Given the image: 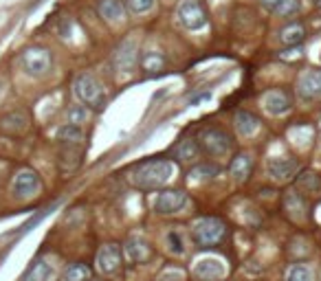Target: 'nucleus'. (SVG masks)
Returning <instances> with one entry per match:
<instances>
[{"label":"nucleus","mask_w":321,"mask_h":281,"mask_svg":"<svg viewBox=\"0 0 321 281\" xmlns=\"http://www.w3.org/2000/svg\"><path fill=\"white\" fill-rule=\"evenodd\" d=\"M174 172H176V167H174V162L170 158H154V160L141 162L139 167H134L130 180H132V184L139 189L152 191V189L165 187V184L174 178Z\"/></svg>","instance_id":"obj_1"},{"label":"nucleus","mask_w":321,"mask_h":281,"mask_svg":"<svg viewBox=\"0 0 321 281\" xmlns=\"http://www.w3.org/2000/svg\"><path fill=\"white\" fill-rule=\"evenodd\" d=\"M20 68H22L27 77H33V79L47 77L51 68H53V53L47 46L33 44V46H29L20 53Z\"/></svg>","instance_id":"obj_2"},{"label":"nucleus","mask_w":321,"mask_h":281,"mask_svg":"<svg viewBox=\"0 0 321 281\" xmlns=\"http://www.w3.org/2000/svg\"><path fill=\"white\" fill-rule=\"evenodd\" d=\"M73 90H75L77 99L82 101L86 108L101 110L106 106V88L93 73H79L75 81H73Z\"/></svg>","instance_id":"obj_3"},{"label":"nucleus","mask_w":321,"mask_h":281,"mask_svg":"<svg viewBox=\"0 0 321 281\" xmlns=\"http://www.w3.org/2000/svg\"><path fill=\"white\" fill-rule=\"evenodd\" d=\"M192 238L198 246H216L227 238V224L214 216L198 218L192 224Z\"/></svg>","instance_id":"obj_4"},{"label":"nucleus","mask_w":321,"mask_h":281,"mask_svg":"<svg viewBox=\"0 0 321 281\" xmlns=\"http://www.w3.org/2000/svg\"><path fill=\"white\" fill-rule=\"evenodd\" d=\"M198 140H200L198 145L202 147V152L209 154V156H214V158L227 156V154L231 152V147H233V136L229 134L227 130L216 128V125L202 130Z\"/></svg>","instance_id":"obj_5"},{"label":"nucleus","mask_w":321,"mask_h":281,"mask_svg":"<svg viewBox=\"0 0 321 281\" xmlns=\"http://www.w3.org/2000/svg\"><path fill=\"white\" fill-rule=\"evenodd\" d=\"M176 20L187 31H200L207 27L209 16L200 0H180L176 7Z\"/></svg>","instance_id":"obj_6"},{"label":"nucleus","mask_w":321,"mask_h":281,"mask_svg":"<svg viewBox=\"0 0 321 281\" xmlns=\"http://www.w3.org/2000/svg\"><path fill=\"white\" fill-rule=\"evenodd\" d=\"M42 189V178L33 167H20L11 178V194L18 200H29V198L38 196Z\"/></svg>","instance_id":"obj_7"},{"label":"nucleus","mask_w":321,"mask_h":281,"mask_svg":"<svg viewBox=\"0 0 321 281\" xmlns=\"http://www.w3.org/2000/svg\"><path fill=\"white\" fill-rule=\"evenodd\" d=\"M189 204V196L180 189H161L152 200V209L161 216H174Z\"/></svg>","instance_id":"obj_8"},{"label":"nucleus","mask_w":321,"mask_h":281,"mask_svg":"<svg viewBox=\"0 0 321 281\" xmlns=\"http://www.w3.org/2000/svg\"><path fill=\"white\" fill-rule=\"evenodd\" d=\"M121 246L119 244H104L97 253V268L101 275H114L121 268Z\"/></svg>","instance_id":"obj_9"},{"label":"nucleus","mask_w":321,"mask_h":281,"mask_svg":"<svg viewBox=\"0 0 321 281\" xmlns=\"http://www.w3.org/2000/svg\"><path fill=\"white\" fill-rule=\"evenodd\" d=\"M224 272H227V268L218 257H202L194 264V277L198 281H220Z\"/></svg>","instance_id":"obj_10"},{"label":"nucleus","mask_w":321,"mask_h":281,"mask_svg":"<svg viewBox=\"0 0 321 281\" xmlns=\"http://www.w3.org/2000/svg\"><path fill=\"white\" fill-rule=\"evenodd\" d=\"M297 92L304 101L321 99V68L306 71L297 81Z\"/></svg>","instance_id":"obj_11"},{"label":"nucleus","mask_w":321,"mask_h":281,"mask_svg":"<svg viewBox=\"0 0 321 281\" xmlns=\"http://www.w3.org/2000/svg\"><path fill=\"white\" fill-rule=\"evenodd\" d=\"M123 253H126V257L132 264H143V262L150 260L152 246L143 235H130L126 240V244H123Z\"/></svg>","instance_id":"obj_12"},{"label":"nucleus","mask_w":321,"mask_h":281,"mask_svg":"<svg viewBox=\"0 0 321 281\" xmlns=\"http://www.w3.org/2000/svg\"><path fill=\"white\" fill-rule=\"evenodd\" d=\"M114 66L119 68L121 73H128L132 71L134 66L139 64V49H136V42L134 40H126L119 44V49H117V53L112 57Z\"/></svg>","instance_id":"obj_13"},{"label":"nucleus","mask_w":321,"mask_h":281,"mask_svg":"<svg viewBox=\"0 0 321 281\" xmlns=\"http://www.w3.org/2000/svg\"><path fill=\"white\" fill-rule=\"evenodd\" d=\"M29 128V114L25 110H11L0 116V132L9 136H18Z\"/></svg>","instance_id":"obj_14"},{"label":"nucleus","mask_w":321,"mask_h":281,"mask_svg":"<svg viewBox=\"0 0 321 281\" xmlns=\"http://www.w3.org/2000/svg\"><path fill=\"white\" fill-rule=\"evenodd\" d=\"M266 169H268V174H271L275 180L284 182V180H290V178H295V176H297V169H299V165H297V160H293V158L275 156V158H268V162H266Z\"/></svg>","instance_id":"obj_15"},{"label":"nucleus","mask_w":321,"mask_h":281,"mask_svg":"<svg viewBox=\"0 0 321 281\" xmlns=\"http://www.w3.org/2000/svg\"><path fill=\"white\" fill-rule=\"evenodd\" d=\"M262 106L271 116H282L286 114L290 108H293V101L284 90H271L264 95V99H262Z\"/></svg>","instance_id":"obj_16"},{"label":"nucleus","mask_w":321,"mask_h":281,"mask_svg":"<svg viewBox=\"0 0 321 281\" xmlns=\"http://www.w3.org/2000/svg\"><path fill=\"white\" fill-rule=\"evenodd\" d=\"M251 172H253V158H251V154H246V152L236 154L233 160H231V165H229L231 180L236 182V184H244L246 180H249Z\"/></svg>","instance_id":"obj_17"},{"label":"nucleus","mask_w":321,"mask_h":281,"mask_svg":"<svg viewBox=\"0 0 321 281\" xmlns=\"http://www.w3.org/2000/svg\"><path fill=\"white\" fill-rule=\"evenodd\" d=\"M97 11L106 22H112V25H119L126 18V5L121 0H99Z\"/></svg>","instance_id":"obj_18"},{"label":"nucleus","mask_w":321,"mask_h":281,"mask_svg":"<svg viewBox=\"0 0 321 281\" xmlns=\"http://www.w3.org/2000/svg\"><path fill=\"white\" fill-rule=\"evenodd\" d=\"M139 64H141L145 75H161L167 66V57L161 51H148V53H143Z\"/></svg>","instance_id":"obj_19"},{"label":"nucleus","mask_w":321,"mask_h":281,"mask_svg":"<svg viewBox=\"0 0 321 281\" xmlns=\"http://www.w3.org/2000/svg\"><path fill=\"white\" fill-rule=\"evenodd\" d=\"M233 123H236V130L240 136H253L255 132L260 130V119L255 116L253 112H246V110H240V112H236V116H233Z\"/></svg>","instance_id":"obj_20"},{"label":"nucleus","mask_w":321,"mask_h":281,"mask_svg":"<svg viewBox=\"0 0 321 281\" xmlns=\"http://www.w3.org/2000/svg\"><path fill=\"white\" fill-rule=\"evenodd\" d=\"M53 277V268L47 260H35L31 262V266L25 270V275L20 281H51Z\"/></svg>","instance_id":"obj_21"},{"label":"nucleus","mask_w":321,"mask_h":281,"mask_svg":"<svg viewBox=\"0 0 321 281\" xmlns=\"http://www.w3.org/2000/svg\"><path fill=\"white\" fill-rule=\"evenodd\" d=\"M280 40L286 46H299L306 40V27L302 22H288L286 27L280 31Z\"/></svg>","instance_id":"obj_22"},{"label":"nucleus","mask_w":321,"mask_h":281,"mask_svg":"<svg viewBox=\"0 0 321 281\" xmlns=\"http://www.w3.org/2000/svg\"><path fill=\"white\" fill-rule=\"evenodd\" d=\"M55 138L60 140V143H66V145H77V143H82L84 140V130H82V125L64 123V125L57 128Z\"/></svg>","instance_id":"obj_23"},{"label":"nucleus","mask_w":321,"mask_h":281,"mask_svg":"<svg viewBox=\"0 0 321 281\" xmlns=\"http://www.w3.org/2000/svg\"><path fill=\"white\" fill-rule=\"evenodd\" d=\"M172 154L178 160H183V162H194L196 158L200 156V145L196 143V140H192V138H185V140H180V143L174 147Z\"/></svg>","instance_id":"obj_24"},{"label":"nucleus","mask_w":321,"mask_h":281,"mask_svg":"<svg viewBox=\"0 0 321 281\" xmlns=\"http://www.w3.org/2000/svg\"><path fill=\"white\" fill-rule=\"evenodd\" d=\"M165 246L167 250L174 255V257H183L187 253V246H185V235L178 231V228H170L165 233Z\"/></svg>","instance_id":"obj_25"},{"label":"nucleus","mask_w":321,"mask_h":281,"mask_svg":"<svg viewBox=\"0 0 321 281\" xmlns=\"http://www.w3.org/2000/svg\"><path fill=\"white\" fill-rule=\"evenodd\" d=\"M79 156H82V154L77 152V147L68 145V147H64V150L60 152L57 165H60L62 172H73V169H77V165H79Z\"/></svg>","instance_id":"obj_26"},{"label":"nucleus","mask_w":321,"mask_h":281,"mask_svg":"<svg viewBox=\"0 0 321 281\" xmlns=\"http://www.w3.org/2000/svg\"><path fill=\"white\" fill-rule=\"evenodd\" d=\"M297 187L304 189L306 194H319L321 191V178L315 172H304L297 176Z\"/></svg>","instance_id":"obj_27"},{"label":"nucleus","mask_w":321,"mask_h":281,"mask_svg":"<svg viewBox=\"0 0 321 281\" xmlns=\"http://www.w3.org/2000/svg\"><path fill=\"white\" fill-rule=\"evenodd\" d=\"M220 174V167L214 165V162H200V165H196L192 172H189V178L192 180H211L216 178V176Z\"/></svg>","instance_id":"obj_28"},{"label":"nucleus","mask_w":321,"mask_h":281,"mask_svg":"<svg viewBox=\"0 0 321 281\" xmlns=\"http://www.w3.org/2000/svg\"><path fill=\"white\" fill-rule=\"evenodd\" d=\"M64 279L66 281H90V268L82 262L71 264L66 272H64Z\"/></svg>","instance_id":"obj_29"},{"label":"nucleus","mask_w":321,"mask_h":281,"mask_svg":"<svg viewBox=\"0 0 321 281\" xmlns=\"http://www.w3.org/2000/svg\"><path fill=\"white\" fill-rule=\"evenodd\" d=\"M88 116H90V112H88V108H86L84 103H75V106H71L66 110V121L73 123V125L86 123V121H88Z\"/></svg>","instance_id":"obj_30"},{"label":"nucleus","mask_w":321,"mask_h":281,"mask_svg":"<svg viewBox=\"0 0 321 281\" xmlns=\"http://www.w3.org/2000/svg\"><path fill=\"white\" fill-rule=\"evenodd\" d=\"M286 281H312V270L306 264H293L286 272Z\"/></svg>","instance_id":"obj_31"},{"label":"nucleus","mask_w":321,"mask_h":281,"mask_svg":"<svg viewBox=\"0 0 321 281\" xmlns=\"http://www.w3.org/2000/svg\"><path fill=\"white\" fill-rule=\"evenodd\" d=\"M156 0H126V9L132 13V16H145L154 9Z\"/></svg>","instance_id":"obj_32"},{"label":"nucleus","mask_w":321,"mask_h":281,"mask_svg":"<svg viewBox=\"0 0 321 281\" xmlns=\"http://www.w3.org/2000/svg\"><path fill=\"white\" fill-rule=\"evenodd\" d=\"M299 11H302V0H282L275 9V13L282 18H293Z\"/></svg>","instance_id":"obj_33"},{"label":"nucleus","mask_w":321,"mask_h":281,"mask_svg":"<svg viewBox=\"0 0 321 281\" xmlns=\"http://www.w3.org/2000/svg\"><path fill=\"white\" fill-rule=\"evenodd\" d=\"M158 281H185V272L183 270H165L158 277Z\"/></svg>","instance_id":"obj_34"},{"label":"nucleus","mask_w":321,"mask_h":281,"mask_svg":"<svg viewBox=\"0 0 321 281\" xmlns=\"http://www.w3.org/2000/svg\"><path fill=\"white\" fill-rule=\"evenodd\" d=\"M260 3H262V7H264V9L275 11V9H277V5H280L282 0H260Z\"/></svg>","instance_id":"obj_35"},{"label":"nucleus","mask_w":321,"mask_h":281,"mask_svg":"<svg viewBox=\"0 0 321 281\" xmlns=\"http://www.w3.org/2000/svg\"><path fill=\"white\" fill-rule=\"evenodd\" d=\"M209 97H211L209 92H202V95H196V97H192V101H189V103H192V106H196V103H200V101H207Z\"/></svg>","instance_id":"obj_36"},{"label":"nucleus","mask_w":321,"mask_h":281,"mask_svg":"<svg viewBox=\"0 0 321 281\" xmlns=\"http://www.w3.org/2000/svg\"><path fill=\"white\" fill-rule=\"evenodd\" d=\"M315 3H317V7H319V9H321V0H315Z\"/></svg>","instance_id":"obj_37"}]
</instances>
